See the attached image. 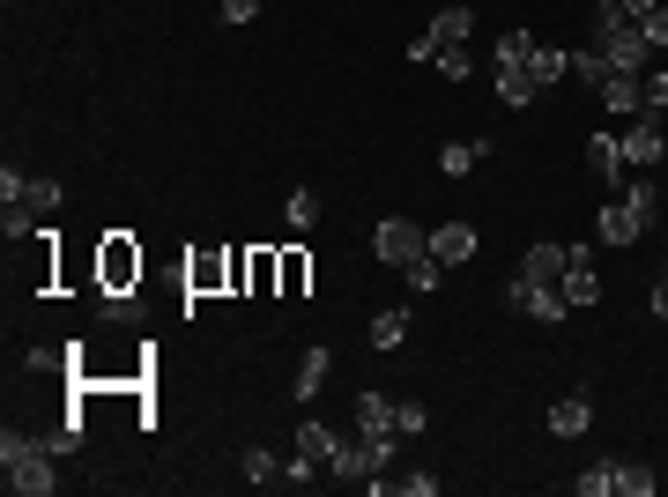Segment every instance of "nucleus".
<instances>
[{"label":"nucleus","mask_w":668,"mask_h":497,"mask_svg":"<svg viewBox=\"0 0 668 497\" xmlns=\"http://www.w3.org/2000/svg\"><path fill=\"white\" fill-rule=\"evenodd\" d=\"M423 38H431V52H446V45H468V38H475V8H460V0H454V8H438ZM431 67H438V60H431Z\"/></svg>","instance_id":"10"},{"label":"nucleus","mask_w":668,"mask_h":497,"mask_svg":"<svg viewBox=\"0 0 668 497\" xmlns=\"http://www.w3.org/2000/svg\"><path fill=\"white\" fill-rule=\"evenodd\" d=\"M594 97H602L617 120H639V75H609V83L594 89Z\"/></svg>","instance_id":"20"},{"label":"nucleus","mask_w":668,"mask_h":497,"mask_svg":"<svg viewBox=\"0 0 668 497\" xmlns=\"http://www.w3.org/2000/svg\"><path fill=\"white\" fill-rule=\"evenodd\" d=\"M0 238H45V231H38V208L8 201V208H0Z\"/></svg>","instance_id":"32"},{"label":"nucleus","mask_w":668,"mask_h":497,"mask_svg":"<svg viewBox=\"0 0 668 497\" xmlns=\"http://www.w3.org/2000/svg\"><path fill=\"white\" fill-rule=\"evenodd\" d=\"M327 372H334V357L327 349H320V341H312V349H305V364H297V401H305V409H312V401H320V386H327Z\"/></svg>","instance_id":"16"},{"label":"nucleus","mask_w":668,"mask_h":497,"mask_svg":"<svg viewBox=\"0 0 668 497\" xmlns=\"http://www.w3.org/2000/svg\"><path fill=\"white\" fill-rule=\"evenodd\" d=\"M586 423H594V401H586V394L549 401V438H586Z\"/></svg>","instance_id":"14"},{"label":"nucleus","mask_w":668,"mask_h":497,"mask_svg":"<svg viewBox=\"0 0 668 497\" xmlns=\"http://www.w3.org/2000/svg\"><path fill=\"white\" fill-rule=\"evenodd\" d=\"M594 238H602V246H639L646 223H639V208L617 194V201H602V215H594Z\"/></svg>","instance_id":"9"},{"label":"nucleus","mask_w":668,"mask_h":497,"mask_svg":"<svg viewBox=\"0 0 668 497\" xmlns=\"http://www.w3.org/2000/svg\"><path fill=\"white\" fill-rule=\"evenodd\" d=\"M639 112H654V120L668 112V67H646V75H639Z\"/></svg>","instance_id":"31"},{"label":"nucleus","mask_w":668,"mask_h":497,"mask_svg":"<svg viewBox=\"0 0 668 497\" xmlns=\"http://www.w3.org/2000/svg\"><path fill=\"white\" fill-rule=\"evenodd\" d=\"M572 83H586V89H602V83H609V60H602L594 45H580V52H572Z\"/></svg>","instance_id":"33"},{"label":"nucleus","mask_w":668,"mask_h":497,"mask_svg":"<svg viewBox=\"0 0 668 497\" xmlns=\"http://www.w3.org/2000/svg\"><path fill=\"white\" fill-rule=\"evenodd\" d=\"M483 157H491V141H446V157H438V171H446V178H468V171L483 164Z\"/></svg>","instance_id":"26"},{"label":"nucleus","mask_w":668,"mask_h":497,"mask_svg":"<svg viewBox=\"0 0 668 497\" xmlns=\"http://www.w3.org/2000/svg\"><path fill=\"white\" fill-rule=\"evenodd\" d=\"M246 483H283V460L268 453V446H252L246 453Z\"/></svg>","instance_id":"39"},{"label":"nucleus","mask_w":668,"mask_h":497,"mask_svg":"<svg viewBox=\"0 0 668 497\" xmlns=\"http://www.w3.org/2000/svg\"><path fill=\"white\" fill-rule=\"evenodd\" d=\"M423 252H431V231H423V223H409V215H379L372 223V260L409 268V260H423Z\"/></svg>","instance_id":"3"},{"label":"nucleus","mask_w":668,"mask_h":497,"mask_svg":"<svg viewBox=\"0 0 668 497\" xmlns=\"http://www.w3.org/2000/svg\"><path fill=\"white\" fill-rule=\"evenodd\" d=\"M617 141H624V164H631V171H654V164L668 157V126L654 120V112H639V120H631Z\"/></svg>","instance_id":"6"},{"label":"nucleus","mask_w":668,"mask_h":497,"mask_svg":"<svg viewBox=\"0 0 668 497\" xmlns=\"http://www.w3.org/2000/svg\"><path fill=\"white\" fill-rule=\"evenodd\" d=\"M431 260L438 268H468L475 260V223H438L431 231Z\"/></svg>","instance_id":"11"},{"label":"nucleus","mask_w":668,"mask_h":497,"mask_svg":"<svg viewBox=\"0 0 668 497\" xmlns=\"http://www.w3.org/2000/svg\"><path fill=\"white\" fill-rule=\"evenodd\" d=\"M394 431H401V438H423V431H431V409H423V401H394Z\"/></svg>","instance_id":"36"},{"label":"nucleus","mask_w":668,"mask_h":497,"mask_svg":"<svg viewBox=\"0 0 668 497\" xmlns=\"http://www.w3.org/2000/svg\"><path fill=\"white\" fill-rule=\"evenodd\" d=\"M505 305H512V312H528V320H543V327H565V312H572L557 283H520V275L505 283Z\"/></svg>","instance_id":"5"},{"label":"nucleus","mask_w":668,"mask_h":497,"mask_svg":"<svg viewBox=\"0 0 668 497\" xmlns=\"http://www.w3.org/2000/svg\"><path fill=\"white\" fill-rule=\"evenodd\" d=\"M617 8H624L631 23H639V15H646V8H654V0H617Z\"/></svg>","instance_id":"44"},{"label":"nucleus","mask_w":668,"mask_h":497,"mask_svg":"<svg viewBox=\"0 0 668 497\" xmlns=\"http://www.w3.org/2000/svg\"><path fill=\"white\" fill-rule=\"evenodd\" d=\"M639 38L654 45V52H668V0H654V8L639 15Z\"/></svg>","instance_id":"37"},{"label":"nucleus","mask_w":668,"mask_h":497,"mask_svg":"<svg viewBox=\"0 0 668 497\" xmlns=\"http://www.w3.org/2000/svg\"><path fill=\"white\" fill-rule=\"evenodd\" d=\"M572 490H580V497H609V490H617V460H594V468H586Z\"/></svg>","instance_id":"34"},{"label":"nucleus","mask_w":668,"mask_h":497,"mask_svg":"<svg viewBox=\"0 0 668 497\" xmlns=\"http://www.w3.org/2000/svg\"><path fill=\"white\" fill-rule=\"evenodd\" d=\"M246 290L252 297H275V290H283V260H275V246H252L246 252Z\"/></svg>","instance_id":"15"},{"label":"nucleus","mask_w":668,"mask_h":497,"mask_svg":"<svg viewBox=\"0 0 668 497\" xmlns=\"http://www.w3.org/2000/svg\"><path fill=\"white\" fill-rule=\"evenodd\" d=\"M491 75H498V104H512V112L543 97V89H535V75H528V67H491Z\"/></svg>","instance_id":"19"},{"label":"nucleus","mask_w":668,"mask_h":497,"mask_svg":"<svg viewBox=\"0 0 668 497\" xmlns=\"http://www.w3.org/2000/svg\"><path fill=\"white\" fill-rule=\"evenodd\" d=\"M141 283V246L126 238V231H112L104 246H97V290H112V297H126Z\"/></svg>","instance_id":"4"},{"label":"nucleus","mask_w":668,"mask_h":497,"mask_svg":"<svg viewBox=\"0 0 668 497\" xmlns=\"http://www.w3.org/2000/svg\"><path fill=\"white\" fill-rule=\"evenodd\" d=\"M646 305H654V320H668V275L654 283V297H646Z\"/></svg>","instance_id":"43"},{"label":"nucleus","mask_w":668,"mask_h":497,"mask_svg":"<svg viewBox=\"0 0 668 497\" xmlns=\"http://www.w3.org/2000/svg\"><path fill=\"white\" fill-rule=\"evenodd\" d=\"M327 475H334V483H372V438H364V431H357V438H342L334 460H327Z\"/></svg>","instance_id":"12"},{"label":"nucleus","mask_w":668,"mask_h":497,"mask_svg":"<svg viewBox=\"0 0 668 497\" xmlns=\"http://www.w3.org/2000/svg\"><path fill=\"white\" fill-rule=\"evenodd\" d=\"M260 15V0H223V23H252Z\"/></svg>","instance_id":"42"},{"label":"nucleus","mask_w":668,"mask_h":497,"mask_svg":"<svg viewBox=\"0 0 668 497\" xmlns=\"http://www.w3.org/2000/svg\"><path fill=\"white\" fill-rule=\"evenodd\" d=\"M275 260H283V290H275V297H305V283H312V252H305V246H283Z\"/></svg>","instance_id":"22"},{"label":"nucleus","mask_w":668,"mask_h":497,"mask_svg":"<svg viewBox=\"0 0 668 497\" xmlns=\"http://www.w3.org/2000/svg\"><path fill=\"white\" fill-rule=\"evenodd\" d=\"M528 75H535V89L572 83V52H557V45H535V52H528Z\"/></svg>","instance_id":"17"},{"label":"nucleus","mask_w":668,"mask_h":497,"mask_svg":"<svg viewBox=\"0 0 668 497\" xmlns=\"http://www.w3.org/2000/svg\"><path fill=\"white\" fill-rule=\"evenodd\" d=\"M565 305L572 312H586V305H602V283H594V246H565Z\"/></svg>","instance_id":"7"},{"label":"nucleus","mask_w":668,"mask_h":497,"mask_svg":"<svg viewBox=\"0 0 668 497\" xmlns=\"http://www.w3.org/2000/svg\"><path fill=\"white\" fill-rule=\"evenodd\" d=\"M617 497H654V468L646 460H617Z\"/></svg>","instance_id":"30"},{"label":"nucleus","mask_w":668,"mask_h":497,"mask_svg":"<svg viewBox=\"0 0 668 497\" xmlns=\"http://www.w3.org/2000/svg\"><path fill=\"white\" fill-rule=\"evenodd\" d=\"M661 164H668V157H661Z\"/></svg>","instance_id":"45"},{"label":"nucleus","mask_w":668,"mask_h":497,"mask_svg":"<svg viewBox=\"0 0 668 497\" xmlns=\"http://www.w3.org/2000/svg\"><path fill=\"white\" fill-rule=\"evenodd\" d=\"M401 283H409V297H438V283H446V268H438V260L423 252V260H409V268H401Z\"/></svg>","instance_id":"27"},{"label":"nucleus","mask_w":668,"mask_h":497,"mask_svg":"<svg viewBox=\"0 0 668 497\" xmlns=\"http://www.w3.org/2000/svg\"><path fill=\"white\" fill-rule=\"evenodd\" d=\"M409 341V305H386L372 320V349H401Z\"/></svg>","instance_id":"25"},{"label":"nucleus","mask_w":668,"mask_h":497,"mask_svg":"<svg viewBox=\"0 0 668 497\" xmlns=\"http://www.w3.org/2000/svg\"><path fill=\"white\" fill-rule=\"evenodd\" d=\"M357 431H364V438H386V431H394V401H386V394H357Z\"/></svg>","instance_id":"21"},{"label":"nucleus","mask_w":668,"mask_h":497,"mask_svg":"<svg viewBox=\"0 0 668 497\" xmlns=\"http://www.w3.org/2000/svg\"><path fill=\"white\" fill-rule=\"evenodd\" d=\"M520 283H565V246H557V238L528 246L520 252Z\"/></svg>","instance_id":"13"},{"label":"nucleus","mask_w":668,"mask_h":497,"mask_svg":"<svg viewBox=\"0 0 668 497\" xmlns=\"http://www.w3.org/2000/svg\"><path fill=\"white\" fill-rule=\"evenodd\" d=\"M283 223H290V231H312V223H320V194H312V186H297L290 201H283Z\"/></svg>","instance_id":"29"},{"label":"nucleus","mask_w":668,"mask_h":497,"mask_svg":"<svg viewBox=\"0 0 668 497\" xmlns=\"http://www.w3.org/2000/svg\"><path fill=\"white\" fill-rule=\"evenodd\" d=\"M617 194H624V201L639 208V223H646V231H654V223H661V186H654V178H624V186H617Z\"/></svg>","instance_id":"24"},{"label":"nucleus","mask_w":668,"mask_h":497,"mask_svg":"<svg viewBox=\"0 0 668 497\" xmlns=\"http://www.w3.org/2000/svg\"><path fill=\"white\" fill-rule=\"evenodd\" d=\"M320 475H327V468H320V460H312V453H297V460H283V483H297V490H312V483H320Z\"/></svg>","instance_id":"40"},{"label":"nucleus","mask_w":668,"mask_h":497,"mask_svg":"<svg viewBox=\"0 0 668 497\" xmlns=\"http://www.w3.org/2000/svg\"><path fill=\"white\" fill-rule=\"evenodd\" d=\"M528 52H535V38H528V30H505V38L491 45V67H528Z\"/></svg>","instance_id":"28"},{"label":"nucleus","mask_w":668,"mask_h":497,"mask_svg":"<svg viewBox=\"0 0 668 497\" xmlns=\"http://www.w3.org/2000/svg\"><path fill=\"white\" fill-rule=\"evenodd\" d=\"M0 468H8L0 483L15 497H52L60 490V460L45 453L38 431H15V423H8V431H0Z\"/></svg>","instance_id":"1"},{"label":"nucleus","mask_w":668,"mask_h":497,"mask_svg":"<svg viewBox=\"0 0 668 497\" xmlns=\"http://www.w3.org/2000/svg\"><path fill=\"white\" fill-rule=\"evenodd\" d=\"M594 52L609 60V75H646V67H654V45L639 38V23H631L617 0L594 8Z\"/></svg>","instance_id":"2"},{"label":"nucleus","mask_w":668,"mask_h":497,"mask_svg":"<svg viewBox=\"0 0 668 497\" xmlns=\"http://www.w3.org/2000/svg\"><path fill=\"white\" fill-rule=\"evenodd\" d=\"M186 290H194V297L238 290V252H201V260H186Z\"/></svg>","instance_id":"8"},{"label":"nucleus","mask_w":668,"mask_h":497,"mask_svg":"<svg viewBox=\"0 0 668 497\" xmlns=\"http://www.w3.org/2000/svg\"><path fill=\"white\" fill-rule=\"evenodd\" d=\"M438 75H446V83H468V75H475V52H468V45H446V52H438Z\"/></svg>","instance_id":"38"},{"label":"nucleus","mask_w":668,"mask_h":497,"mask_svg":"<svg viewBox=\"0 0 668 497\" xmlns=\"http://www.w3.org/2000/svg\"><path fill=\"white\" fill-rule=\"evenodd\" d=\"M394 490H401V497H438V475H401Z\"/></svg>","instance_id":"41"},{"label":"nucleus","mask_w":668,"mask_h":497,"mask_svg":"<svg viewBox=\"0 0 668 497\" xmlns=\"http://www.w3.org/2000/svg\"><path fill=\"white\" fill-rule=\"evenodd\" d=\"M23 208L52 215V208H60V178H23Z\"/></svg>","instance_id":"35"},{"label":"nucleus","mask_w":668,"mask_h":497,"mask_svg":"<svg viewBox=\"0 0 668 497\" xmlns=\"http://www.w3.org/2000/svg\"><path fill=\"white\" fill-rule=\"evenodd\" d=\"M334 446H342V438H334V431H327V423H320V415H305V423H297V453H312V460H320V468H327V460H334Z\"/></svg>","instance_id":"23"},{"label":"nucleus","mask_w":668,"mask_h":497,"mask_svg":"<svg viewBox=\"0 0 668 497\" xmlns=\"http://www.w3.org/2000/svg\"><path fill=\"white\" fill-rule=\"evenodd\" d=\"M586 164L602 171V178H609V186H624V141H617V134H594V141H586Z\"/></svg>","instance_id":"18"}]
</instances>
